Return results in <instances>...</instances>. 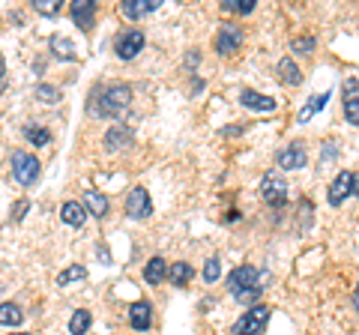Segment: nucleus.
I'll list each match as a JSON object with an SVG mask.
<instances>
[{"label":"nucleus","instance_id":"obj_25","mask_svg":"<svg viewBox=\"0 0 359 335\" xmlns=\"http://www.w3.org/2000/svg\"><path fill=\"white\" fill-rule=\"evenodd\" d=\"M51 48L60 60H75V45H72L66 36H51Z\"/></svg>","mask_w":359,"mask_h":335},{"label":"nucleus","instance_id":"obj_14","mask_svg":"<svg viewBox=\"0 0 359 335\" xmlns=\"http://www.w3.org/2000/svg\"><path fill=\"white\" fill-rule=\"evenodd\" d=\"M60 219L69 227H81L87 222V207H84V203H78V201H66V203H63V210H60Z\"/></svg>","mask_w":359,"mask_h":335},{"label":"nucleus","instance_id":"obj_17","mask_svg":"<svg viewBox=\"0 0 359 335\" xmlns=\"http://www.w3.org/2000/svg\"><path fill=\"white\" fill-rule=\"evenodd\" d=\"M132 144V129L126 126H111L108 132H105V147L108 150H123V147Z\"/></svg>","mask_w":359,"mask_h":335},{"label":"nucleus","instance_id":"obj_26","mask_svg":"<svg viewBox=\"0 0 359 335\" xmlns=\"http://www.w3.org/2000/svg\"><path fill=\"white\" fill-rule=\"evenodd\" d=\"M78 279H87V269L81 266V264H72L69 269H63V273L57 275V284H60V288H63V284H69V282H78Z\"/></svg>","mask_w":359,"mask_h":335},{"label":"nucleus","instance_id":"obj_2","mask_svg":"<svg viewBox=\"0 0 359 335\" xmlns=\"http://www.w3.org/2000/svg\"><path fill=\"white\" fill-rule=\"evenodd\" d=\"M269 282V273H258V266L251 264H243L236 266L231 275H227V288L234 290V297H240V293H246L251 288H260V284Z\"/></svg>","mask_w":359,"mask_h":335},{"label":"nucleus","instance_id":"obj_33","mask_svg":"<svg viewBox=\"0 0 359 335\" xmlns=\"http://www.w3.org/2000/svg\"><path fill=\"white\" fill-rule=\"evenodd\" d=\"M260 293H264L260 288H251V290H246V293H240V297H236V299H240L243 306H251V302H255V299L260 297Z\"/></svg>","mask_w":359,"mask_h":335},{"label":"nucleus","instance_id":"obj_12","mask_svg":"<svg viewBox=\"0 0 359 335\" xmlns=\"http://www.w3.org/2000/svg\"><path fill=\"white\" fill-rule=\"evenodd\" d=\"M341 93H345V114H347V120L354 126H359V81L356 78H347L345 87H341Z\"/></svg>","mask_w":359,"mask_h":335},{"label":"nucleus","instance_id":"obj_13","mask_svg":"<svg viewBox=\"0 0 359 335\" xmlns=\"http://www.w3.org/2000/svg\"><path fill=\"white\" fill-rule=\"evenodd\" d=\"M129 323H132V330L138 332H147L153 326V308H150V302H135L132 308H129Z\"/></svg>","mask_w":359,"mask_h":335},{"label":"nucleus","instance_id":"obj_31","mask_svg":"<svg viewBox=\"0 0 359 335\" xmlns=\"http://www.w3.org/2000/svg\"><path fill=\"white\" fill-rule=\"evenodd\" d=\"M293 51H297V54H312L314 51V39L312 36H303V39H293Z\"/></svg>","mask_w":359,"mask_h":335},{"label":"nucleus","instance_id":"obj_16","mask_svg":"<svg viewBox=\"0 0 359 335\" xmlns=\"http://www.w3.org/2000/svg\"><path fill=\"white\" fill-rule=\"evenodd\" d=\"M159 10V0H126L123 3V15L126 18H144V15L156 12Z\"/></svg>","mask_w":359,"mask_h":335},{"label":"nucleus","instance_id":"obj_9","mask_svg":"<svg viewBox=\"0 0 359 335\" xmlns=\"http://www.w3.org/2000/svg\"><path fill=\"white\" fill-rule=\"evenodd\" d=\"M240 45H243L240 24H225V27L219 30V36H216V51L219 54H234V51H240Z\"/></svg>","mask_w":359,"mask_h":335},{"label":"nucleus","instance_id":"obj_34","mask_svg":"<svg viewBox=\"0 0 359 335\" xmlns=\"http://www.w3.org/2000/svg\"><path fill=\"white\" fill-rule=\"evenodd\" d=\"M27 210H30V203H27V201H18V203H15V207H12V222H21L24 212H27Z\"/></svg>","mask_w":359,"mask_h":335},{"label":"nucleus","instance_id":"obj_21","mask_svg":"<svg viewBox=\"0 0 359 335\" xmlns=\"http://www.w3.org/2000/svg\"><path fill=\"white\" fill-rule=\"evenodd\" d=\"M326 102H330V93H314V96H308V102L303 105V111H299V123H308V120H312L317 111L326 108Z\"/></svg>","mask_w":359,"mask_h":335},{"label":"nucleus","instance_id":"obj_19","mask_svg":"<svg viewBox=\"0 0 359 335\" xmlns=\"http://www.w3.org/2000/svg\"><path fill=\"white\" fill-rule=\"evenodd\" d=\"M84 207L93 212L96 219H105V216H108V207H111V203H108V198H105L102 192L90 189V192H84Z\"/></svg>","mask_w":359,"mask_h":335},{"label":"nucleus","instance_id":"obj_4","mask_svg":"<svg viewBox=\"0 0 359 335\" xmlns=\"http://www.w3.org/2000/svg\"><path fill=\"white\" fill-rule=\"evenodd\" d=\"M12 177L15 183L21 186H30L39 179V159L30 156V153H15L12 156Z\"/></svg>","mask_w":359,"mask_h":335},{"label":"nucleus","instance_id":"obj_15","mask_svg":"<svg viewBox=\"0 0 359 335\" xmlns=\"http://www.w3.org/2000/svg\"><path fill=\"white\" fill-rule=\"evenodd\" d=\"M144 279H147V284H153V288H156V284H162L168 279V264H165V258H150L147 260V266H144Z\"/></svg>","mask_w":359,"mask_h":335},{"label":"nucleus","instance_id":"obj_20","mask_svg":"<svg viewBox=\"0 0 359 335\" xmlns=\"http://www.w3.org/2000/svg\"><path fill=\"white\" fill-rule=\"evenodd\" d=\"M192 275H195V269H192V264H186V260H177V264L168 266V279H171V284H177V288H186V284L192 282Z\"/></svg>","mask_w":359,"mask_h":335},{"label":"nucleus","instance_id":"obj_35","mask_svg":"<svg viewBox=\"0 0 359 335\" xmlns=\"http://www.w3.org/2000/svg\"><path fill=\"white\" fill-rule=\"evenodd\" d=\"M354 306H356V312H359V284H356V293H354Z\"/></svg>","mask_w":359,"mask_h":335},{"label":"nucleus","instance_id":"obj_11","mask_svg":"<svg viewBox=\"0 0 359 335\" xmlns=\"http://www.w3.org/2000/svg\"><path fill=\"white\" fill-rule=\"evenodd\" d=\"M69 12H72V21H75L81 30H93V24H96V3L93 0H72Z\"/></svg>","mask_w":359,"mask_h":335},{"label":"nucleus","instance_id":"obj_8","mask_svg":"<svg viewBox=\"0 0 359 335\" xmlns=\"http://www.w3.org/2000/svg\"><path fill=\"white\" fill-rule=\"evenodd\" d=\"M354 179H356V171H341V174L332 179V186H330V203L332 207H341L345 198H354Z\"/></svg>","mask_w":359,"mask_h":335},{"label":"nucleus","instance_id":"obj_18","mask_svg":"<svg viewBox=\"0 0 359 335\" xmlns=\"http://www.w3.org/2000/svg\"><path fill=\"white\" fill-rule=\"evenodd\" d=\"M240 102L246 105V108H255V111H275V99H269L264 93H255V90H243Z\"/></svg>","mask_w":359,"mask_h":335},{"label":"nucleus","instance_id":"obj_37","mask_svg":"<svg viewBox=\"0 0 359 335\" xmlns=\"http://www.w3.org/2000/svg\"><path fill=\"white\" fill-rule=\"evenodd\" d=\"M3 69H6L3 66V54H0V81H3Z\"/></svg>","mask_w":359,"mask_h":335},{"label":"nucleus","instance_id":"obj_29","mask_svg":"<svg viewBox=\"0 0 359 335\" xmlns=\"http://www.w3.org/2000/svg\"><path fill=\"white\" fill-rule=\"evenodd\" d=\"M219 275H222V264H219V258H210L207 266H203V279L213 284V282H219Z\"/></svg>","mask_w":359,"mask_h":335},{"label":"nucleus","instance_id":"obj_1","mask_svg":"<svg viewBox=\"0 0 359 335\" xmlns=\"http://www.w3.org/2000/svg\"><path fill=\"white\" fill-rule=\"evenodd\" d=\"M129 105H132V87L129 84H114L102 93V99H96V111L102 114V117H123L129 111Z\"/></svg>","mask_w":359,"mask_h":335},{"label":"nucleus","instance_id":"obj_6","mask_svg":"<svg viewBox=\"0 0 359 335\" xmlns=\"http://www.w3.org/2000/svg\"><path fill=\"white\" fill-rule=\"evenodd\" d=\"M150 212H153V201H150V195H147V189H132L126 195V216L129 219H135V222H144V219H150Z\"/></svg>","mask_w":359,"mask_h":335},{"label":"nucleus","instance_id":"obj_23","mask_svg":"<svg viewBox=\"0 0 359 335\" xmlns=\"http://www.w3.org/2000/svg\"><path fill=\"white\" fill-rule=\"evenodd\" d=\"M24 314L15 302H0V326H21Z\"/></svg>","mask_w":359,"mask_h":335},{"label":"nucleus","instance_id":"obj_28","mask_svg":"<svg viewBox=\"0 0 359 335\" xmlns=\"http://www.w3.org/2000/svg\"><path fill=\"white\" fill-rule=\"evenodd\" d=\"M24 138H27L30 144H36V147L51 144V132H48V129H36V126H27V129H24Z\"/></svg>","mask_w":359,"mask_h":335},{"label":"nucleus","instance_id":"obj_32","mask_svg":"<svg viewBox=\"0 0 359 335\" xmlns=\"http://www.w3.org/2000/svg\"><path fill=\"white\" fill-rule=\"evenodd\" d=\"M36 12H42V15H54V12H60V3L57 0H36Z\"/></svg>","mask_w":359,"mask_h":335},{"label":"nucleus","instance_id":"obj_24","mask_svg":"<svg viewBox=\"0 0 359 335\" xmlns=\"http://www.w3.org/2000/svg\"><path fill=\"white\" fill-rule=\"evenodd\" d=\"M90 323H93V314H90L87 308H78V312L72 314V321H69V332L72 335H84L90 330Z\"/></svg>","mask_w":359,"mask_h":335},{"label":"nucleus","instance_id":"obj_3","mask_svg":"<svg viewBox=\"0 0 359 335\" xmlns=\"http://www.w3.org/2000/svg\"><path fill=\"white\" fill-rule=\"evenodd\" d=\"M269 323V306H251L240 321L234 323V335H260Z\"/></svg>","mask_w":359,"mask_h":335},{"label":"nucleus","instance_id":"obj_10","mask_svg":"<svg viewBox=\"0 0 359 335\" xmlns=\"http://www.w3.org/2000/svg\"><path fill=\"white\" fill-rule=\"evenodd\" d=\"M275 162H279L282 171H299L308 162L306 156V147L303 144H288L279 150V156H275Z\"/></svg>","mask_w":359,"mask_h":335},{"label":"nucleus","instance_id":"obj_30","mask_svg":"<svg viewBox=\"0 0 359 335\" xmlns=\"http://www.w3.org/2000/svg\"><path fill=\"white\" fill-rule=\"evenodd\" d=\"M36 96H39L42 102H57V99H60V90L51 87V84H39V87H36Z\"/></svg>","mask_w":359,"mask_h":335},{"label":"nucleus","instance_id":"obj_7","mask_svg":"<svg viewBox=\"0 0 359 335\" xmlns=\"http://www.w3.org/2000/svg\"><path fill=\"white\" fill-rule=\"evenodd\" d=\"M260 198L267 203H284V198H288V183H284V177L269 171V174L260 179Z\"/></svg>","mask_w":359,"mask_h":335},{"label":"nucleus","instance_id":"obj_38","mask_svg":"<svg viewBox=\"0 0 359 335\" xmlns=\"http://www.w3.org/2000/svg\"><path fill=\"white\" fill-rule=\"evenodd\" d=\"M12 335H30V332H12Z\"/></svg>","mask_w":359,"mask_h":335},{"label":"nucleus","instance_id":"obj_36","mask_svg":"<svg viewBox=\"0 0 359 335\" xmlns=\"http://www.w3.org/2000/svg\"><path fill=\"white\" fill-rule=\"evenodd\" d=\"M359 195V174H356V179H354V198Z\"/></svg>","mask_w":359,"mask_h":335},{"label":"nucleus","instance_id":"obj_22","mask_svg":"<svg viewBox=\"0 0 359 335\" xmlns=\"http://www.w3.org/2000/svg\"><path fill=\"white\" fill-rule=\"evenodd\" d=\"M279 81H282V84H288V87H293V84H299V81H303V72L297 69V63H293L290 57L279 60Z\"/></svg>","mask_w":359,"mask_h":335},{"label":"nucleus","instance_id":"obj_5","mask_svg":"<svg viewBox=\"0 0 359 335\" xmlns=\"http://www.w3.org/2000/svg\"><path fill=\"white\" fill-rule=\"evenodd\" d=\"M141 48H144V34L141 30H123L117 39H114V51H117L120 60H132V57L141 54Z\"/></svg>","mask_w":359,"mask_h":335},{"label":"nucleus","instance_id":"obj_27","mask_svg":"<svg viewBox=\"0 0 359 335\" xmlns=\"http://www.w3.org/2000/svg\"><path fill=\"white\" fill-rule=\"evenodd\" d=\"M222 10L236 12V15H249V12H255V0H225Z\"/></svg>","mask_w":359,"mask_h":335}]
</instances>
